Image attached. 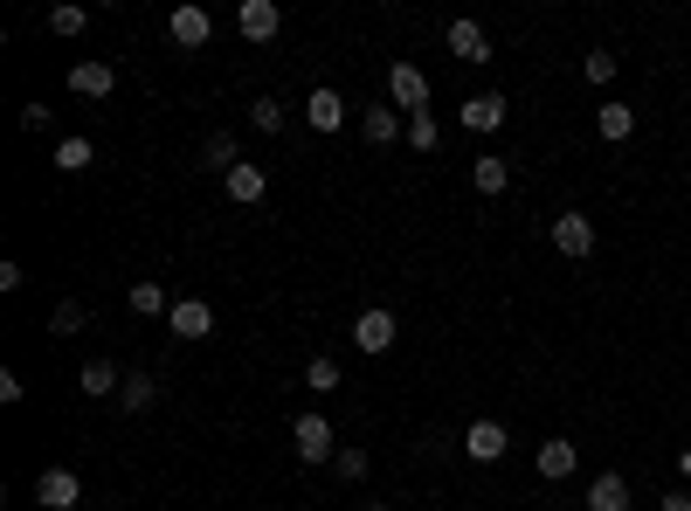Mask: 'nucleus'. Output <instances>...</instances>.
Wrapping results in <instances>:
<instances>
[{"mask_svg": "<svg viewBox=\"0 0 691 511\" xmlns=\"http://www.w3.org/2000/svg\"><path fill=\"white\" fill-rule=\"evenodd\" d=\"M291 449H298V464H332V456H339L332 449V422L325 415H298L291 422Z\"/></svg>", "mask_w": 691, "mask_h": 511, "instance_id": "obj_1", "label": "nucleus"}, {"mask_svg": "<svg viewBox=\"0 0 691 511\" xmlns=\"http://www.w3.org/2000/svg\"><path fill=\"white\" fill-rule=\"evenodd\" d=\"M166 331H173V339H208V331H215V304L208 297H173Z\"/></svg>", "mask_w": 691, "mask_h": 511, "instance_id": "obj_2", "label": "nucleus"}, {"mask_svg": "<svg viewBox=\"0 0 691 511\" xmlns=\"http://www.w3.org/2000/svg\"><path fill=\"white\" fill-rule=\"evenodd\" d=\"M388 97L401 105V118H415V111H429V76L415 69V63H395L388 69Z\"/></svg>", "mask_w": 691, "mask_h": 511, "instance_id": "obj_3", "label": "nucleus"}, {"mask_svg": "<svg viewBox=\"0 0 691 511\" xmlns=\"http://www.w3.org/2000/svg\"><path fill=\"white\" fill-rule=\"evenodd\" d=\"M553 249H560V256H574V263H581V256H595V221H587L581 208L553 215Z\"/></svg>", "mask_w": 691, "mask_h": 511, "instance_id": "obj_4", "label": "nucleus"}, {"mask_svg": "<svg viewBox=\"0 0 691 511\" xmlns=\"http://www.w3.org/2000/svg\"><path fill=\"white\" fill-rule=\"evenodd\" d=\"M395 312H380V304H374V312H360V318H353V346H360L367 352V360H374V352H388L395 346Z\"/></svg>", "mask_w": 691, "mask_h": 511, "instance_id": "obj_5", "label": "nucleus"}, {"mask_svg": "<svg viewBox=\"0 0 691 511\" xmlns=\"http://www.w3.org/2000/svg\"><path fill=\"white\" fill-rule=\"evenodd\" d=\"M35 498H42V511H76L84 504V483H76V470H42Z\"/></svg>", "mask_w": 691, "mask_h": 511, "instance_id": "obj_6", "label": "nucleus"}, {"mask_svg": "<svg viewBox=\"0 0 691 511\" xmlns=\"http://www.w3.org/2000/svg\"><path fill=\"white\" fill-rule=\"evenodd\" d=\"M236 29H242L249 42H277V29H284V8H277V0H242V8H236Z\"/></svg>", "mask_w": 691, "mask_h": 511, "instance_id": "obj_7", "label": "nucleus"}, {"mask_svg": "<svg viewBox=\"0 0 691 511\" xmlns=\"http://www.w3.org/2000/svg\"><path fill=\"white\" fill-rule=\"evenodd\" d=\"M166 35L181 42V48H208V42H215V14H208V8H173Z\"/></svg>", "mask_w": 691, "mask_h": 511, "instance_id": "obj_8", "label": "nucleus"}, {"mask_svg": "<svg viewBox=\"0 0 691 511\" xmlns=\"http://www.w3.org/2000/svg\"><path fill=\"white\" fill-rule=\"evenodd\" d=\"M505 449H511L505 422H471V428H464V456H471V464H498Z\"/></svg>", "mask_w": 691, "mask_h": 511, "instance_id": "obj_9", "label": "nucleus"}, {"mask_svg": "<svg viewBox=\"0 0 691 511\" xmlns=\"http://www.w3.org/2000/svg\"><path fill=\"white\" fill-rule=\"evenodd\" d=\"M450 56L456 63H492V35H484V21H450Z\"/></svg>", "mask_w": 691, "mask_h": 511, "instance_id": "obj_10", "label": "nucleus"}, {"mask_svg": "<svg viewBox=\"0 0 691 511\" xmlns=\"http://www.w3.org/2000/svg\"><path fill=\"white\" fill-rule=\"evenodd\" d=\"M456 118H464V124H471V132H484V139H492V132H498V124L511 118V105H505V97H498V90H484V97H464V111H456Z\"/></svg>", "mask_w": 691, "mask_h": 511, "instance_id": "obj_11", "label": "nucleus"}, {"mask_svg": "<svg viewBox=\"0 0 691 511\" xmlns=\"http://www.w3.org/2000/svg\"><path fill=\"white\" fill-rule=\"evenodd\" d=\"M304 124H312V132H339V124H346V97L318 84L312 97H304Z\"/></svg>", "mask_w": 691, "mask_h": 511, "instance_id": "obj_12", "label": "nucleus"}, {"mask_svg": "<svg viewBox=\"0 0 691 511\" xmlns=\"http://www.w3.org/2000/svg\"><path fill=\"white\" fill-rule=\"evenodd\" d=\"M222 187H228V200H236V208H256V200H263V194H270V173L242 160L236 173H222Z\"/></svg>", "mask_w": 691, "mask_h": 511, "instance_id": "obj_13", "label": "nucleus"}, {"mask_svg": "<svg viewBox=\"0 0 691 511\" xmlns=\"http://www.w3.org/2000/svg\"><path fill=\"white\" fill-rule=\"evenodd\" d=\"M471 187H477L484 200H498V194L511 187V160H498V152H477V160H471Z\"/></svg>", "mask_w": 691, "mask_h": 511, "instance_id": "obj_14", "label": "nucleus"}, {"mask_svg": "<svg viewBox=\"0 0 691 511\" xmlns=\"http://www.w3.org/2000/svg\"><path fill=\"white\" fill-rule=\"evenodd\" d=\"M69 90H76V97H97V105H105V97L118 90V69H111V63H76V69H69Z\"/></svg>", "mask_w": 691, "mask_h": 511, "instance_id": "obj_15", "label": "nucleus"}, {"mask_svg": "<svg viewBox=\"0 0 691 511\" xmlns=\"http://www.w3.org/2000/svg\"><path fill=\"white\" fill-rule=\"evenodd\" d=\"M595 132H602L608 145H623V139L636 132V105H623V97H608V105H595Z\"/></svg>", "mask_w": 691, "mask_h": 511, "instance_id": "obj_16", "label": "nucleus"}, {"mask_svg": "<svg viewBox=\"0 0 691 511\" xmlns=\"http://www.w3.org/2000/svg\"><path fill=\"white\" fill-rule=\"evenodd\" d=\"M574 470H581V449H574V443H560V436L540 443V477H547V483H568Z\"/></svg>", "mask_w": 691, "mask_h": 511, "instance_id": "obj_17", "label": "nucleus"}, {"mask_svg": "<svg viewBox=\"0 0 691 511\" xmlns=\"http://www.w3.org/2000/svg\"><path fill=\"white\" fill-rule=\"evenodd\" d=\"M581 511H629V483L616 477V470H602L595 483H587V504Z\"/></svg>", "mask_w": 691, "mask_h": 511, "instance_id": "obj_18", "label": "nucleus"}, {"mask_svg": "<svg viewBox=\"0 0 691 511\" xmlns=\"http://www.w3.org/2000/svg\"><path fill=\"white\" fill-rule=\"evenodd\" d=\"M76 388H84L90 401H111V394L125 388V373H118L111 360H84V373H76Z\"/></svg>", "mask_w": 691, "mask_h": 511, "instance_id": "obj_19", "label": "nucleus"}, {"mask_svg": "<svg viewBox=\"0 0 691 511\" xmlns=\"http://www.w3.org/2000/svg\"><path fill=\"white\" fill-rule=\"evenodd\" d=\"M132 312H139V318H166V312H173V297H166L160 276H139V284H132Z\"/></svg>", "mask_w": 691, "mask_h": 511, "instance_id": "obj_20", "label": "nucleus"}, {"mask_svg": "<svg viewBox=\"0 0 691 511\" xmlns=\"http://www.w3.org/2000/svg\"><path fill=\"white\" fill-rule=\"evenodd\" d=\"M360 132H367V145H395V139H408V118L401 111H367Z\"/></svg>", "mask_w": 691, "mask_h": 511, "instance_id": "obj_21", "label": "nucleus"}, {"mask_svg": "<svg viewBox=\"0 0 691 511\" xmlns=\"http://www.w3.org/2000/svg\"><path fill=\"white\" fill-rule=\"evenodd\" d=\"M152 401H160V380H152V373H125V388H118V407H132V415H145Z\"/></svg>", "mask_w": 691, "mask_h": 511, "instance_id": "obj_22", "label": "nucleus"}, {"mask_svg": "<svg viewBox=\"0 0 691 511\" xmlns=\"http://www.w3.org/2000/svg\"><path fill=\"white\" fill-rule=\"evenodd\" d=\"M201 160H208V166H222V173H236V166H242V152H236V139H228V132H208Z\"/></svg>", "mask_w": 691, "mask_h": 511, "instance_id": "obj_23", "label": "nucleus"}, {"mask_svg": "<svg viewBox=\"0 0 691 511\" xmlns=\"http://www.w3.org/2000/svg\"><path fill=\"white\" fill-rule=\"evenodd\" d=\"M90 160H97L90 139H63V145H56V173H84Z\"/></svg>", "mask_w": 691, "mask_h": 511, "instance_id": "obj_24", "label": "nucleus"}, {"mask_svg": "<svg viewBox=\"0 0 691 511\" xmlns=\"http://www.w3.org/2000/svg\"><path fill=\"white\" fill-rule=\"evenodd\" d=\"M408 145H415V152H436V145H443V124L429 118V111H415V118H408Z\"/></svg>", "mask_w": 691, "mask_h": 511, "instance_id": "obj_25", "label": "nucleus"}, {"mask_svg": "<svg viewBox=\"0 0 691 511\" xmlns=\"http://www.w3.org/2000/svg\"><path fill=\"white\" fill-rule=\"evenodd\" d=\"M249 124H256V132H284V105H277V97H256V105H249Z\"/></svg>", "mask_w": 691, "mask_h": 511, "instance_id": "obj_26", "label": "nucleus"}, {"mask_svg": "<svg viewBox=\"0 0 691 511\" xmlns=\"http://www.w3.org/2000/svg\"><path fill=\"white\" fill-rule=\"evenodd\" d=\"M90 29V8H56L48 14V35H84Z\"/></svg>", "mask_w": 691, "mask_h": 511, "instance_id": "obj_27", "label": "nucleus"}, {"mask_svg": "<svg viewBox=\"0 0 691 511\" xmlns=\"http://www.w3.org/2000/svg\"><path fill=\"white\" fill-rule=\"evenodd\" d=\"M304 388H318V394H332V388H339V360H325V352H318V360H312V367H304Z\"/></svg>", "mask_w": 691, "mask_h": 511, "instance_id": "obj_28", "label": "nucleus"}, {"mask_svg": "<svg viewBox=\"0 0 691 511\" xmlns=\"http://www.w3.org/2000/svg\"><path fill=\"white\" fill-rule=\"evenodd\" d=\"M48 331H56V339L84 331V304H76V297H63V304H56V318H48Z\"/></svg>", "mask_w": 691, "mask_h": 511, "instance_id": "obj_29", "label": "nucleus"}, {"mask_svg": "<svg viewBox=\"0 0 691 511\" xmlns=\"http://www.w3.org/2000/svg\"><path fill=\"white\" fill-rule=\"evenodd\" d=\"M332 470H339L346 483H360L367 477V449H339V456H332Z\"/></svg>", "mask_w": 691, "mask_h": 511, "instance_id": "obj_30", "label": "nucleus"}, {"mask_svg": "<svg viewBox=\"0 0 691 511\" xmlns=\"http://www.w3.org/2000/svg\"><path fill=\"white\" fill-rule=\"evenodd\" d=\"M581 76H587V84H608V76H616V56H608V48H595V56H581Z\"/></svg>", "mask_w": 691, "mask_h": 511, "instance_id": "obj_31", "label": "nucleus"}, {"mask_svg": "<svg viewBox=\"0 0 691 511\" xmlns=\"http://www.w3.org/2000/svg\"><path fill=\"white\" fill-rule=\"evenodd\" d=\"M663 511H691V491H663Z\"/></svg>", "mask_w": 691, "mask_h": 511, "instance_id": "obj_32", "label": "nucleus"}, {"mask_svg": "<svg viewBox=\"0 0 691 511\" xmlns=\"http://www.w3.org/2000/svg\"><path fill=\"white\" fill-rule=\"evenodd\" d=\"M678 470H684V477H691V443H684V449H678Z\"/></svg>", "mask_w": 691, "mask_h": 511, "instance_id": "obj_33", "label": "nucleus"}, {"mask_svg": "<svg viewBox=\"0 0 691 511\" xmlns=\"http://www.w3.org/2000/svg\"><path fill=\"white\" fill-rule=\"evenodd\" d=\"M360 511H388V504H360Z\"/></svg>", "mask_w": 691, "mask_h": 511, "instance_id": "obj_34", "label": "nucleus"}, {"mask_svg": "<svg viewBox=\"0 0 691 511\" xmlns=\"http://www.w3.org/2000/svg\"><path fill=\"white\" fill-rule=\"evenodd\" d=\"M560 511H581V504H560Z\"/></svg>", "mask_w": 691, "mask_h": 511, "instance_id": "obj_35", "label": "nucleus"}]
</instances>
